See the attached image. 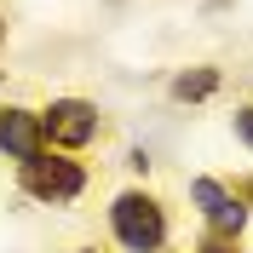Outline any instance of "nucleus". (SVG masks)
<instances>
[{
    "label": "nucleus",
    "instance_id": "obj_1",
    "mask_svg": "<svg viewBox=\"0 0 253 253\" xmlns=\"http://www.w3.org/2000/svg\"><path fill=\"white\" fill-rule=\"evenodd\" d=\"M110 224H115V236H121V248H126V253H156L161 242H167L161 202H150L144 190H126V196H115Z\"/></svg>",
    "mask_w": 253,
    "mask_h": 253
},
{
    "label": "nucleus",
    "instance_id": "obj_2",
    "mask_svg": "<svg viewBox=\"0 0 253 253\" xmlns=\"http://www.w3.org/2000/svg\"><path fill=\"white\" fill-rule=\"evenodd\" d=\"M81 184H86V173H81L75 161H63V156H29L23 161V190H29L35 202H75Z\"/></svg>",
    "mask_w": 253,
    "mask_h": 253
},
{
    "label": "nucleus",
    "instance_id": "obj_3",
    "mask_svg": "<svg viewBox=\"0 0 253 253\" xmlns=\"http://www.w3.org/2000/svg\"><path fill=\"white\" fill-rule=\"evenodd\" d=\"M98 132V110L86 98H58L52 110H41V138L63 144V150H81V144H92Z\"/></svg>",
    "mask_w": 253,
    "mask_h": 253
},
{
    "label": "nucleus",
    "instance_id": "obj_4",
    "mask_svg": "<svg viewBox=\"0 0 253 253\" xmlns=\"http://www.w3.org/2000/svg\"><path fill=\"white\" fill-rule=\"evenodd\" d=\"M190 196L202 202V213L213 219V230H219V236H236L242 224H248V202H242V196H230L219 178H196V184H190Z\"/></svg>",
    "mask_w": 253,
    "mask_h": 253
},
{
    "label": "nucleus",
    "instance_id": "obj_5",
    "mask_svg": "<svg viewBox=\"0 0 253 253\" xmlns=\"http://www.w3.org/2000/svg\"><path fill=\"white\" fill-rule=\"evenodd\" d=\"M41 115L35 110H17V104H6L0 110V150L12 161H29V156H41Z\"/></svg>",
    "mask_w": 253,
    "mask_h": 253
},
{
    "label": "nucleus",
    "instance_id": "obj_6",
    "mask_svg": "<svg viewBox=\"0 0 253 253\" xmlns=\"http://www.w3.org/2000/svg\"><path fill=\"white\" fill-rule=\"evenodd\" d=\"M213 86H219V69H184V75L173 81V98H184V104H190V98H207Z\"/></svg>",
    "mask_w": 253,
    "mask_h": 253
},
{
    "label": "nucleus",
    "instance_id": "obj_7",
    "mask_svg": "<svg viewBox=\"0 0 253 253\" xmlns=\"http://www.w3.org/2000/svg\"><path fill=\"white\" fill-rule=\"evenodd\" d=\"M236 138L253 150V104H248V110H236Z\"/></svg>",
    "mask_w": 253,
    "mask_h": 253
},
{
    "label": "nucleus",
    "instance_id": "obj_8",
    "mask_svg": "<svg viewBox=\"0 0 253 253\" xmlns=\"http://www.w3.org/2000/svg\"><path fill=\"white\" fill-rule=\"evenodd\" d=\"M196 253H236V248H230V242H224V236H207V242H202V248H196Z\"/></svg>",
    "mask_w": 253,
    "mask_h": 253
},
{
    "label": "nucleus",
    "instance_id": "obj_9",
    "mask_svg": "<svg viewBox=\"0 0 253 253\" xmlns=\"http://www.w3.org/2000/svg\"><path fill=\"white\" fill-rule=\"evenodd\" d=\"M75 253H92V248H75Z\"/></svg>",
    "mask_w": 253,
    "mask_h": 253
},
{
    "label": "nucleus",
    "instance_id": "obj_10",
    "mask_svg": "<svg viewBox=\"0 0 253 253\" xmlns=\"http://www.w3.org/2000/svg\"><path fill=\"white\" fill-rule=\"evenodd\" d=\"M0 35H6V29H0Z\"/></svg>",
    "mask_w": 253,
    "mask_h": 253
}]
</instances>
